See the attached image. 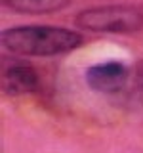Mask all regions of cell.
I'll return each mask as SVG.
<instances>
[{
	"label": "cell",
	"mask_w": 143,
	"mask_h": 153,
	"mask_svg": "<svg viewBox=\"0 0 143 153\" xmlns=\"http://www.w3.org/2000/svg\"><path fill=\"white\" fill-rule=\"evenodd\" d=\"M80 42L78 33L50 25L13 27L2 33V44L21 56H57L78 48Z\"/></svg>",
	"instance_id": "obj_1"
},
{
	"label": "cell",
	"mask_w": 143,
	"mask_h": 153,
	"mask_svg": "<svg viewBox=\"0 0 143 153\" xmlns=\"http://www.w3.org/2000/svg\"><path fill=\"white\" fill-rule=\"evenodd\" d=\"M76 25L94 33H136L143 27V13L133 6L124 4H109V6H94L76 16Z\"/></svg>",
	"instance_id": "obj_2"
},
{
	"label": "cell",
	"mask_w": 143,
	"mask_h": 153,
	"mask_svg": "<svg viewBox=\"0 0 143 153\" xmlns=\"http://www.w3.org/2000/svg\"><path fill=\"white\" fill-rule=\"evenodd\" d=\"M86 80L90 88L103 94L118 92L128 80V67L120 61H107V63L94 65L86 71Z\"/></svg>",
	"instance_id": "obj_3"
},
{
	"label": "cell",
	"mask_w": 143,
	"mask_h": 153,
	"mask_svg": "<svg viewBox=\"0 0 143 153\" xmlns=\"http://www.w3.org/2000/svg\"><path fill=\"white\" fill-rule=\"evenodd\" d=\"M4 92L19 96V94H29L32 90H36L38 86V75L32 67L29 65H12L4 73L2 79Z\"/></svg>",
	"instance_id": "obj_4"
},
{
	"label": "cell",
	"mask_w": 143,
	"mask_h": 153,
	"mask_svg": "<svg viewBox=\"0 0 143 153\" xmlns=\"http://www.w3.org/2000/svg\"><path fill=\"white\" fill-rule=\"evenodd\" d=\"M8 6L21 13H50L63 10L71 0H6Z\"/></svg>",
	"instance_id": "obj_5"
}]
</instances>
